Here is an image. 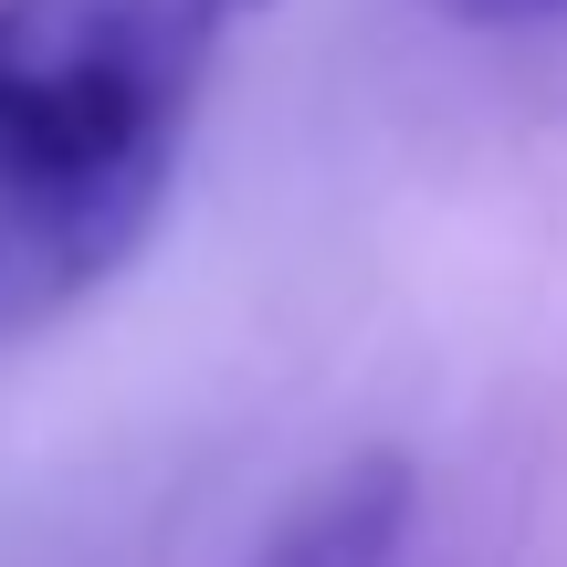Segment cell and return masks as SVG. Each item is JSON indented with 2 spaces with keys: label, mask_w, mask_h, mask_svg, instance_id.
<instances>
[{
  "label": "cell",
  "mask_w": 567,
  "mask_h": 567,
  "mask_svg": "<svg viewBox=\"0 0 567 567\" xmlns=\"http://www.w3.org/2000/svg\"><path fill=\"white\" fill-rule=\"evenodd\" d=\"M274 0H0V179L179 189L221 53Z\"/></svg>",
  "instance_id": "obj_1"
},
{
  "label": "cell",
  "mask_w": 567,
  "mask_h": 567,
  "mask_svg": "<svg viewBox=\"0 0 567 567\" xmlns=\"http://www.w3.org/2000/svg\"><path fill=\"white\" fill-rule=\"evenodd\" d=\"M168 200L147 189H42V179H0V347L63 326L84 295H105L137 243L158 231Z\"/></svg>",
  "instance_id": "obj_2"
},
{
  "label": "cell",
  "mask_w": 567,
  "mask_h": 567,
  "mask_svg": "<svg viewBox=\"0 0 567 567\" xmlns=\"http://www.w3.org/2000/svg\"><path fill=\"white\" fill-rule=\"evenodd\" d=\"M410 515H421V473L400 452H347L337 473L284 505V526L252 547V567H400Z\"/></svg>",
  "instance_id": "obj_3"
},
{
  "label": "cell",
  "mask_w": 567,
  "mask_h": 567,
  "mask_svg": "<svg viewBox=\"0 0 567 567\" xmlns=\"http://www.w3.org/2000/svg\"><path fill=\"white\" fill-rule=\"evenodd\" d=\"M431 11L473 21V32H494V21H547V11H567V0H431Z\"/></svg>",
  "instance_id": "obj_4"
}]
</instances>
